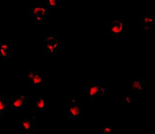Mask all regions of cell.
I'll return each mask as SVG.
<instances>
[{
    "label": "cell",
    "instance_id": "18",
    "mask_svg": "<svg viewBox=\"0 0 155 134\" xmlns=\"http://www.w3.org/2000/svg\"><path fill=\"white\" fill-rule=\"evenodd\" d=\"M4 116V113H0V118H2Z\"/></svg>",
    "mask_w": 155,
    "mask_h": 134
},
{
    "label": "cell",
    "instance_id": "8",
    "mask_svg": "<svg viewBox=\"0 0 155 134\" xmlns=\"http://www.w3.org/2000/svg\"><path fill=\"white\" fill-rule=\"evenodd\" d=\"M68 117L72 119H81L83 114V108L79 103L68 106L67 108Z\"/></svg>",
    "mask_w": 155,
    "mask_h": 134
},
{
    "label": "cell",
    "instance_id": "12",
    "mask_svg": "<svg viewBox=\"0 0 155 134\" xmlns=\"http://www.w3.org/2000/svg\"><path fill=\"white\" fill-rule=\"evenodd\" d=\"M155 18L154 16H145L142 15L140 16L139 21L142 25H151L155 23Z\"/></svg>",
    "mask_w": 155,
    "mask_h": 134
},
{
    "label": "cell",
    "instance_id": "13",
    "mask_svg": "<svg viewBox=\"0 0 155 134\" xmlns=\"http://www.w3.org/2000/svg\"><path fill=\"white\" fill-rule=\"evenodd\" d=\"M8 109H10V105L8 106L4 96L0 95V113H4Z\"/></svg>",
    "mask_w": 155,
    "mask_h": 134
},
{
    "label": "cell",
    "instance_id": "5",
    "mask_svg": "<svg viewBox=\"0 0 155 134\" xmlns=\"http://www.w3.org/2000/svg\"><path fill=\"white\" fill-rule=\"evenodd\" d=\"M28 100V96H12V102L10 104V109L18 110L25 108Z\"/></svg>",
    "mask_w": 155,
    "mask_h": 134
},
{
    "label": "cell",
    "instance_id": "2",
    "mask_svg": "<svg viewBox=\"0 0 155 134\" xmlns=\"http://www.w3.org/2000/svg\"><path fill=\"white\" fill-rule=\"evenodd\" d=\"M84 91L89 99H102L107 93V88L101 87L98 83H92L90 86L85 88Z\"/></svg>",
    "mask_w": 155,
    "mask_h": 134
},
{
    "label": "cell",
    "instance_id": "3",
    "mask_svg": "<svg viewBox=\"0 0 155 134\" xmlns=\"http://www.w3.org/2000/svg\"><path fill=\"white\" fill-rule=\"evenodd\" d=\"M29 14L33 16H35L36 19L39 20L40 21L43 19L44 16L50 15L52 11L47 8L45 3L37 4L36 5L31 8L28 9Z\"/></svg>",
    "mask_w": 155,
    "mask_h": 134
},
{
    "label": "cell",
    "instance_id": "14",
    "mask_svg": "<svg viewBox=\"0 0 155 134\" xmlns=\"http://www.w3.org/2000/svg\"><path fill=\"white\" fill-rule=\"evenodd\" d=\"M45 5L48 9L60 7V3L59 0H47L45 1Z\"/></svg>",
    "mask_w": 155,
    "mask_h": 134
},
{
    "label": "cell",
    "instance_id": "11",
    "mask_svg": "<svg viewBox=\"0 0 155 134\" xmlns=\"http://www.w3.org/2000/svg\"><path fill=\"white\" fill-rule=\"evenodd\" d=\"M36 109L38 111H44L47 106V103L42 95H37L35 99Z\"/></svg>",
    "mask_w": 155,
    "mask_h": 134
},
{
    "label": "cell",
    "instance_id": "4",
    "mask_svg": "<svg viewBox=\"0 0 155 134\" xmlns=\"http://www.w3.org/2000/svg\"><path fill=\"white\" fill-rule=\"evenodd\" d=\"M13 48L10 42L0 40V57L5 62H11Z\"/></svg>",
    "mask_w": 155,
    "mask_h": 134
},
{
    "label": "cell",
    "instance_id": "7",
    "mask_svg": "<svg viewBox=\"0 0 155 134\" xmlns=\"http://www.w3.org/2000/svg\"><path fill=\"white\" fill-rule=\"evenodd\" d=\"M107 33L115 37L123 35V22L122 20H115L107 26Z\"/></svg>",
    "mask_w": 155,
    "mask_h": 134
},
{
    "label": "cell",
    "instance_id": "1",
    "mask_svg": "<svg viewBox=\"0 0 155 134\" xmlns=\"http://www.w3.org/2000/svg\"><path fill=\"white\" fill-rule=\"evenodd\" d=\"M44 39V54L45 56L58 55L60 48V33L45 34Z\"/></svg>",
    "mask_w": 155,
    "mask_h": 134
},
{
    "label": "cell",
    "instance_id": "6",
    "mask_svg": "<svg viewBox=\"0 0 155 134\" xmlns=\"http://www.w3.org/2000/svg\"><path fill=\"white\" fill-rule=\"evenodd\" d=\"M28 81L33 87L43 86L44 84V74L41 71H30L28 73Z\"/></svg>",
    "mask_w": 155,
    "mask_h": 134
},
{
    "label": "cell",
    "instance_id": "9",
    "mask_svg": "<svg viewBox=\"0 0 155 134\" xmlns=\"http://www.w3.org/2000/svg\"><path fill=\"white\" fill-rule=\"evenodd\" d=\"M131 88L133 91L138 93H145L147 92L146 87L143 81L140 79H131Z\"/></svg>",
    "mask_w": 155,
    "mask_h": 134
},
{
    "label": "cell",
    "instance_id": "15",
    "mask_svg": "<svg viewBox=\"0 0 155 134\" xmlns=\"http://www.w3.org/2000/svg\"><path fill=\"white\" fill-rule=\"evenodd\" d=\"M101 133L103 134H113L116 132L114 126H102L100 128Z\"/></svg>",
    "mask_w": 155,
    "mask_h": 134
},
{
    "label": "cell",
    "instance_id": "17",
    "mask_svg": "<svg viewBox=\"0 0 155 134\" xmlns=\"http://www.w3.org/2000/svg\"><path fill=\"white\" fill-rule=\"evenodd\" d=\"M150 25H147V26H145L143 28V30L145 32H150L151 31V28L150 27Z\"/></svg>",
    "mask_w": 155,
    "mask_h": 134
},
{
    "label": "cell",
    "instance_id": "16",
    "mask_svg": "<svg viewBox=\"0 0 155 134\" xmlns=\"http://www.w3.org/2000/svg\"><path fill=\"white\" fill-rule=\"evenodd\" d=\"M131 100V95H124V103H129Z\"/></svg>",
    "mask_w": 155,
    "mask_h": 134
},
{
    "label": "cell",
    "instance_id": "10",
    "mask_svg": "<svg viewBox=\"0 0 155 134\" xmlns=\"http://www.w3.org/2000/svg\"><path fill=\"white\" fill-rule=\"evenodd\" d=\"M19 125L22 130L25 133H30L34 129V122L30 119L21 118L19 120Z\"/></svg>",
    "mask_w": 155,
    "mask_h": 134
}]
</instances>
